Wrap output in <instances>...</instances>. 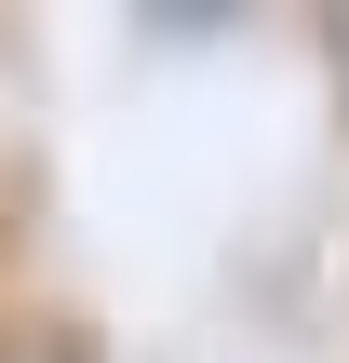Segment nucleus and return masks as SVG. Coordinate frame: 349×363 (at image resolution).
Here are the masks:
<instances>
[{"instance_id": "obj_1", "label": "nucleus", "mask_w": 349, "mask_h": 363, "mask_svg": "<svg viewBox=\"0 0 349 363\" xmlns=\"http://www.w3.org/2000/svg\"><path fill=\"white\" fill-rule=\"evenodd\" d=\"M0 363H81V337H27V350H0Z\"/></svg>"}]
</instances>
